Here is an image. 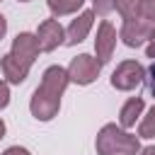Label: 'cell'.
Here are the masks:
<instances>
[{
    "label": "cell",
    "instance_id": "cell-1",
    "mask_svg": "<svg viewBox=\"0 0 155 155\" xmlns=\"http://www.w3.org/2000/svg\"><path fill=\"white\" fill-rule=\"evenodd\" d=\"M94 150H97V155H138L140 140H138V136L128 133L126 128H121L116 124H104L97 133Z\"/></svg>",
    "mask_w": 155,
    "mask_h": 155
},
{
    "label": "cell",
    "instance_id": "cell-2",
    "mask_svg": "<svg viewBox=\"0 0 155 155\" xmlns=\"http://www.w3.org/2000/svg\"><path fill=\"white\" fill-rule=\"evenodd\" d=\"M99 70H102V63L97 61V56H90V53H80L70 61L68 65V78L70 82L75 85H92L97 78H99Z\"/></svg>",
    "mask_w": 155,
    "mask_h": 155
},
{
    "label": "cell",
    "instance_id": "cell-3",
    "mask_svg": "<svg viewBox=\"0 0 155 155\" xmlns=\"http://www.w3.org/2000/svg\"><path fill=\"white\" fill-rule=\"evenodd\" d=\"M61 109V94L46 90V87H36L31 99H29V111L36 121H51Z\"/></svg>",
    "mask_w": 155,
    "mask_h": 155
},
{
    "label": "cell",
    "instance_id": "cell-4",
    "mask_svg": "<svg viewBox=\"0 0 155 155\" xmlns=\"http://www.w3.org/2000/svg\"><path fill=\"white\" fill-rule=\"evenodd\" d=\"M143 80H145V68L138 61H121L116 65V70L111 73V87L121 90V92L136 90Z\"/></svg>",
    "mask_w": 155,
    "mask_h": 155
},
{
    "label": "cell",
    "instance_id": "cell-5",
    "mask_svg": "<svg viewBox=\"0 0 155 155\" xmlns=\"http://www.w3.org/2000/svg\"><path fill=\"white\" fill-rule=\"evenodd\" d=\"M153 22H148L145 17H138V19H124V27L119 31V39L128 46V48H140L145 41H150V34H153Z\"/></svg>",
    "mask_w": 155,
    "mask_h": 155
},
{
    "label": "cell",
    "instance_id": "cell-6",
    "mask_svg": "<svg viewBox=\"0 0 155 155\" xmlns=\"http://www.w3.org/2000/svg\"><path fill=\"white\" fill-rule=\"evenodd\" d=\"M36 39H39L41 51L51 53V51H56L58 46L65 44V29L61 27V22L56 17L53 19H44L39 24V29H36Z\"/></svg>",
    "mask_w": 155,
    "mask_h": 155
},
{
    "label": "cell",
    "instance_id": "cell-7",
    "mask_svg": "<svg viewBox=\"0 0 155 155\" xmlns=\"http://www.w3.org/2000/svg\"><path fill=\"white\" fill-rule=\"evenodd\" d=\"M114 48H116V29L111 27V22H99L97 27V39H94V56L97 61L104 65L111 61L114 56Z\"/></svg>",
    "mask_w": 155,
    "mask_h": 155
},
{
    "label": "cell",
    "instance_id": "cell-8",
    "mask_svg": "<svg viewBox=\"0 0 155 155\" xmlns=\"http://www.w3.org/2000/svg\"><path fill=\"white\" fill-rule=\"evenodd\" d=\"M39 51H41V46H39L36 34L19 31V34L15 36V41H12V51H10V53H12L17 61H22L24 65H29V68H31V63L39 58Z\"/></svg>",
    "mask_w": 155,
    "mask_h": 155
},
{
    "label": "cell",
    "instance_id": "cell-9",
    "mask_svg": "<svg viewBox=\"0 0 155 155\" xmlns=\"http://www.w3.org/2000/svg\"><path fill=\"white\" fill-rule=\"evenodd\" d=\"M92 24H94V10L80 12V15L68 24V29H65V44H68V46H75V44L85 41L87 34H90V29H92Z\"/></svg>",
    "mask_w": 155,
    "mask_h": 155
},
{
    "label": "cell",
    "instance_id": "cell-10",
    "mask_svg": "<svg viewBox=\"0 0 155 155\" xmlns=\"http://www.w3.org/2000/svg\"><path fill=\"white\" fill-rule=\"evenodd\" d=\"M0 68H2L5 80L12 82V85H22L27 80V75H29V65H24L22 61H17L12 53H5L0 58Z\"/></svg>",
    "mask_w": 155,
    "mask_h": 155
},
{
    "label": "cell",
    "instance_id": "cell-11",
    "mask_svg": "<svg viewBox=\"0 0 155 155\" xmlns=\"http://www.w3.org/2000/svg\"><path fill=\"white\" fill-rule=\"evenodd\" d=\"M143 107H145L143 97H131V99L121 107V111H119V126H121V128L136 126V121H138L140 114H143Z\"/></svg>",
    "mask_w": 155,
    "mask_h": 155
},
{
    "label": "cell",
    "instance_id": "cell-12",
    "mask_svg": "<svg viewBox=\"0 0 155 155\" xmlns=\"http://www.w3.org/2000/svg\"><path fill=\"white\" fill-rule=\"evenodd\" d=\"M114 10L124 19H138L143 17V0H114Z\"/></svg>",
    "mask_w": 155,
    "mask_h": 155
},
{
    "label": "cell",
    "instance_id": "cell-13",
    "mask_svg": "<svg viewBox=\"0 0 155 155\" xmlns=\"http://www.w3.org/2000/svg\"><path fill=\"white\" fill-rule=\"evenodd\" d=\"M46 5H48L53 17H65V15L78 12L85 5V0H46Z\"/></svg>",
    "mask_w": 155,
    "mask_h": 155
},
{
    "label": "cell",
    "instance_id": "cell-14",
    "mask_svg": "<svg viewBox=\"0 0 155 155\" xmlns=\"http://www.w3.org/2000/svg\"><path fill=\"white\" fill-rule=\"evenodd\" d=\"M138 138H155V107H150V111L138 124Z\"/></svg>",
    "mask_w": 155,
    "mask_h": 155
},
{
    "label": "cell",
    "instance_id": "cell-15",
    "mask_svg": "<svg viewBox=\"0 0 155 155\" xmlns=\"http://www.w3.org/2000/svg\"><path fill=\"white\" fill-rule=\"evenodd\" d=\"M92 10H94V15L107 17L114 10V0H92Z\"/></svg>",
    "mask_w": 155,
    "mask_h": 155
},
{
    "label": "cell",
    "instance_id": "cell-16",
    "mask_svg": "<svg viewBox=\"0 0 155 155\" xmlns=\"http://www.w3.org/2000/svg\"><path fill=\"white\" fill-rule=\"evenodd\" d=\"M143 82H145L148 92L155 97V61H153V63H150V68L145 70V80H143Z\"/></svg>",
    "mask_w": 155,
    "mask_h": 155
},
{
    "label": "cell",
    "instance_id": "cell-17",
    "mask_svg": "<svg viewBox=\"0 0 155 155\" xmlns=\"http://www.w3.org/2000/svg\"><path fill=\"white\" fill-rule=\"evenodd\" d=\"M10 104V82L0 80V109H5Z\"/></svg>",
    "mask_w": 155,
    "mask_h": 155
},
{
    "label": "cell",
    "instance_id": "cell-18",
    "mask_svg": "<svg viewBox=\"0 0 155 155\" xmlns=\"http://www.w3.org/2000/svg\"><path fill=\"white\" fill-rule=\"evenodd\" d=\"M143 17L155 24V0H143Z\"/></svg>",
    "mask_w": 155,
    "mask_h": 155
},
{
    "label": "cell",
    "instance_id": "cell-19",
    "mask_svg": "<svg viewBox=\"0 0 155 155\" xmlns=\"http://www.w3.org/2000/svg\"><path fill=\"white\" fill-rule=\"evenodd\" d=\"M2 155H31V153L27 148H22V145H10V148L2 150Z\"/></svg>",
    "mask_w": 155,
    "mask_h": 155
},
{
    "label": "cell",
    "instance_id": "cell-20",
    "mask_svg": "<svg viewBox=\"0 0 155 155\" xmlns=\"http://www.w3.org/2000/svg\"><path fill=\"white\" fill-rule=\"evenodd\" d=\"M5 34H7V19L0 15V41H2V36H5Z\"/></svg>",
    "mask_w": 155,
    "mask_h": 155
},
{
    "label": "cell",
    "instance_id": "cell-21",
    "mask_svg": "<svg viewBox=\"0 0 155 155\" xmlns=\"http://www.w3.org/2000/svg\"><path fill=\"white\" fill-rule=\"evenodd\" d=\"M145 56L155 61V41H150V44H148V48H145Z\"/></svg>",
    "mask_w": 155,
    "mask_h": 155
},
{
    "label": "cell",
    "instance_id": "cell-22",
    "mask_svg": "<svg viewBox=\"0 0 155 155\" xmlns=\"http://www.w3.org/2000/svg\"><path fill=\"white\" fill-rule=\"evenodd\" d=\"M140 155H155V145H148V148H140Z\"/></svg>",
    "mask_w": 155,
    "mask_h": 155
},
{
    "label": "cell",
    "instance_id": "cell-23",
    "mask_svg": "<svg viewBox=\"0 0 155 155\" xmlns=\"http://www.w3.org/2000/svg\"><path fill=\"white\" fill-rule=\"evenodd\" d=\"M2 138H5V121L0 119V140H2Z\"/></svg>",
    "mask_w": 155,
    "mask_h": 155
},
{
    "label": "cell",
    "instance_id": "cell-24",
    "mask_svg": "<svg viewBox=\"0 0 155 155\" xmlns=\"http://www.w3.org/2000/svg\"><path fill=\"white\" fill-rule=\"evenodd\" d=\"M150 41H155V27H153V34H150Z\"/></svg>",
    "mask_w": 155,
    "mask_h": 155
},
{
    "label": "cell",
    "instance_id": "cell-25",
    "mask_svg": "<svg viewBox=\"0 0 155 155\" xmlns=\"http://www.w3.org/2000/svg\"><path fill=\"white\" fill-rule=\"evenodd\" d=\"M17 2H29V0H17Z\"/></svg>",
    "mask_w": 155,
    "mask_h": 155
}]
</instances>
